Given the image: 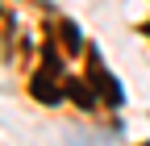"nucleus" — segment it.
I'll return each mask as SVG.
<instances>
[{
  "instance_id": "f257e3e1",
  "label": "nucleus",
  "mask_w": 150,
  "mask_h": 146,
  "mask_svg": "<svg viewBox=\"0 0 150 146\" xmlns=\"http://www.w3.org/2000/svg\"><path fill=\"white\" fill-rule=\"evenodd\" d=\"M92 79H96V88H100V92H108V100H112V104H121V88H117V84L108 79V71L92 67Z\"/></svg>"
}]
</instances>
